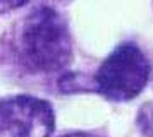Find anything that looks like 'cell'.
I'll use <instances>...</instances> for the list:
<instances>
[{"instance_id":"obj_4","label":"cell","mask_w":153,"mask_h":137,"mask_svg":"<svg viewBox=\"0 0 153 137\" xmlns=\"http://www.w3.org/2000/svg\"><path fill=\"white\" fill-rule=\"evenodd\" d=\"M136 123L143 136L153 137V103H146L145 106H141Z\"/></svg>"},{"instance_id":"obj_6","label":"cell","mask_w":153,"mask_h":137,"mask_svg":"<svg viewBox=\"0 0 153 137\" xmlns=\"http://www.w3.org/2000/svg\"><path fill=\"white\" fill-rule=\"evenodd\" d=\"M62 137H100V136H93V134H88V132H72V134H65Z\"/></svg>"},{"instance_id":"obj_3","label":"cell","mask_w":153,"mask_h":137,"mask_svg":"<svg viewBox=\"0 0 153 137\" xmlns=\"http://www.w3.org/2000/svg\"><path fill=\"white\" fill-rule=\"evenodd\" d=\"M55 115L48 101L28 94L0 99V137H52Z\"/></svg>"},{"instance_id":"obj_2","label":"cell","mask_w":153,"mask_h":137,"mask_svg":"<svg viewBox=\"0 0 153 137\" xmlns=\"http://www.w3.org/2000/svg\"><path fill=\"white\" fill-rule=\"evenodd\" d=\"M152 74V63L132 43L117 46L93 75V91L110 101H129L143 91Z\"/></svg>"},{"instance_id":"obj_5","label":"cell","mask_w":153,"mask_h":137,"mask_svg":"<svg viewBox=\"0 0 153 137\" xmlns=\"http://www.w3.org/2000/svg\"><path fill=\"white\" fill-rule=\"evenodd\" d=\"M28 0H0V15L2 14H7L10 10H16L26 4Z\"/></svg>"},{"instance_id":"obj_1","label":"cell","mask_w":153,"mask_h":137,"mask_svg":"<svg viewBox=\"0 0 153 137\" xmlns=\"http://www.w3.org/2000/svg\"><path fill=\"white\" fill-rule=\"evenodd\" d=\"M14 52L29 72L53 74L65 68L72 58L67 21L52 7H38L17 26Z\"/></svg>"}]
</instances>
